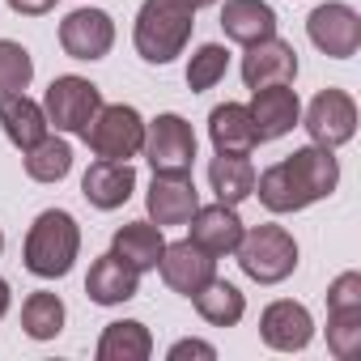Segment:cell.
I'll use <instances>...</instances> for the list:
<instances>
[{"label":"cell","mask_w":361,"mask_h":361,"mask_svg":"<svg viewBox=\"0 0 361 361\" xmlns=\"http://www.w3.org/2000/svg\"><path fill=\"white\" fill-rule=\"evenodd\" d=\"M81 255V226L68 209H43L30 230H26V243H22V264L30 276L39 281H60L73 272Z\"/></svg>","instance_id":"6da1fadb"},{"label":"cell","mask_w":361,"mask_h":361,"mask_svg":"<svg viewBox=\"0 0 361 361\" xmlns=\"http://www.w3.org/2000/svg\"><path fill=\"white\" fill-rule=\"evenodd\" d=\"M192 26H196V9L183 5V0H145L136 9V26H132L136 56L157 68L178 60L192 43Z\"/></svg>","instance_id":"7a4b0ae2"},{"label":"cell","mask_w":361,"mask_h":361,"mask_svg":"<svg viewBox=\"0 0 361 361\" xmlns=\"http://www.w3.org/2000/svg\"><path fill=\"white\" fill-rule=\"evenodd\" d=\"M238 268L255 285H281L298 272V243L285 226H251L238 243Z\"/></svg>","instance_id":"3957f363"},{"label":"cell","mask_w":361,"mask_h":361,"mask_svg":"<svg viewBox=\"0 0 361 361\" xmlns=\"http://www.w3.org/2000/svg\"><path fill=\"white\" fill-rule=\"evenodd\" d=\"M81 140L90 145L94 157L132 161V157H140V145H145V115L128 102H102Z\"/></svg>","instance_id":"277c9868"},{"label":"cell","mask_w":361,"mask_h":361,"mask_svg":"<svg viewBox=\"0 0 361 361\" xmlns=\"http://www.w3.org/2000/svg\"><path fill=\"white\" fill-rule=\"evenodd\" d=\"M145 161L153 166V174H192L196 161V132L183 115H157L145 119V145H140Z\"/></svg>","instance_id":"5b68a950"},{"label":"cell","mask_w":361,"mask_h":361,"mask_svg":"<svg viewBox=\"0 0 361 361\" xmlns=\"http://www.w3.org/2000/svg\"><path fill=\"white\" fill-rule=\"evenodd\" d=\"M98 106H102V90L90 77H77V73L56 77L47 85V94H43V115L64 136H85V128L94 123Z\"/></svg>","instance_id":"8992f818"},{"label":"cell","mask_w":361,"mask_h":361,"mask_svg":"<svg viewBox=\"0 0 361 361\" xmlns=\"http://www.w3.org/2000/svg\"><path fill=\"white\" fill-rule=\"evenodd\" d=\"M302 128L310 132V145H323V149H340L357 136V98L348 90H319L302 115Z\"/></svg>","instance_id":"52a82bcc"},{"label":"cell","mask_w":361,"mask_h":361,"mask_svg":"<svg viewBox=\"0 0 361 361\" xmlns=\"http://www.w3.org/2000/svg\"><path fill=\"white\" fill-rule=\"evenodd\" d=\"M306 35L310 43L331 56V60H353L357 47H361V13L353 5H344V0H327V5L310 9L306 18Z\"/></svg>","instance_id":"ba28073f"},{"label":"cell","mask_w":361,"mask_h":361,"mask_svg":"<svg viewBox=\"0 0 361 361\" xmlns=\"http://www.w3.org/2000/svg\"><path fill=\"white\" fill-rule=\"evenodd\" d=\"M157 272L166 281V289L192 298L196 289H204L213 276H217V255H209L204 247H196L192 238H178V243H166L161 259H157Z\"/></svg>","instance_id":"9c48e42d"},{"label":"cell","mask_w":361,"mask_h":361,"mask_svg":"<svg viewBox=\"0 0 361 361\" xmlns=\"http://www.w3.org/2000/svg\"><path fill=\"white\" fill-rule=\"evenodd\" d=\"M259 340L272 348V353H302L310 340H314V319L302 302L293 298H276L264 306L259 314Z\"/></svg>","instance_id":"30bf717a"},{"label":"cell","mask_w":361,"mask_h":361,"mask_svg":"<svg viewBox=\"0 0 361 361\" xmlns=\"http://www.w3.org/2000/svg\"><path fill=\"white\" fill-rule=\"evenodd\" d=\"M60 47L73 60H102L115 47V22L106 9H73L60 22Z\"/></svg>","instance_id":"8fae6325"},{"label":"cell","mask_w":361,"mask_h":361,"mask_svg":"<svg viewBox=\"0 0 361 361\" xmlns=\"http://www.w3.org/2000/svg\"><path fill=\"white\" fill-rule=\"evenodd\" d=\"M298 51L293 43H285L281 35H268L259 43L247 47L243 56V81L247 90H259V85H293L298 81Z\"/></svg>","instance_id":"7c38bea8"},{"label":"cell","mask_w":361,"mask_h":361,"mask_svg":"<svg viewBox=\"0 0 361 361\" xmlns=\"http://www.w3.org/2000/svg\"><path fill=\"white\" fill-rule=\"evenodd\" d=\"M247 111L255 119L259 145L264 140H281V136H289L302 123V98H298L293 85H259V90H251Z\"/></svg>","instance_id":"4fadbf2b"},{"label":"cell","mask_w":361,"mask_h":361,"mask_svg":"<svg viewBox=\"0 0 361 361\" xmlns=\"http://www.w3.org/2000/svg\"><path fill=\"white\" fill-rule=\"evenodd\" d=\"M145 209L153 226H188V217L200 209V192L192 183V174H153V183L145 192Z\"/></svg>","instance_id":"5bb4252c"},{"label":"cell","mask_w":361,"mask_h":361,"mask_svg":"<svg viewBox=\"0 0 361 361\" xmlns=\"http://www.w3.org/2000/svg\"><path fill=\"white\" fill-rule=\"evenodd\" d=\"M243 217H238V209L234 204H200L192 217H188V238L196 243V247H204L209 255H234L238 251V243H243Z\"/></svg>","instance_id":"9a60e30c"},{"label":"cell","mask_w":361,"mask_h":361,"mask_svg":"<svg viewBox=\"0 0 361 361\" xmlns=\"http://www.w3.org/2000/svg\"><path fill=\"white\" fill-rule=\"evenodd\" d=\"M136 192V170L132 161H106L98 157L85 174H81V196L98 209V213H115L132 200Z\"/></svg>","instance_id":"2e32d148"},{"label":"cell","mask_w":361,"mask_h":361,"mask_svg":"<svg viewBox=\"0 0 361 361\" xmlns=\"http://www.w3.org/2000/svg\"><path fill=\"white\" fill-rule=\"evenodd\" d=\"M289 166V174L298 178V188L306 192L310 204L327 200L336 188H340V161H336V149H323V145H302L293 149L289 157H281Z\"/></svg>","instance_id":"e0dca14e"},{"label":"cell","mask_w":361,"mask_h":361,"mask_svg":"<svg viewBox=\"0 0 361 361\" xmlns=\"http://www.w3.org/2000/svg\"><path fill=\"white\" fill-rule=\"evenodd\" d=\"M85 293L94 306H123L140 293V272L128 268L119 255H98L90 264V276H85Z\"/></svg>","instance_id":"ac0fdd59"},{"label":"cell","mask_w":361,"mask_h":361,"mask_svg":"<svg viewBox=\"0 0 361 361\" xmlns=\"http://www.w3.org/2000/svg\"><path fill=\"white\" fill-rule=\"evenodd\" d=\"M0 128H5V136H9V145L13 149H35L47 132H51V123H47V115H43V102H35V98H26V90L22 94H5L0 98Z\"/></svg>","instance_id":"d6986e66"},{"label":"cell","mask_w":361,"mask_h":361,"mask_svg":"<svg viewBox=\"0 0 361 361\" xmlns=\"http://www.w3.org/2000/svg\"><path fill=\"white\" fill-rule=\"evenodd\" d=\"M221 30L230 43L251 47L268 35H276V9L268 0H226L221 5Z\"/></svg>","instance_id":"ffe728a7"},{"label":"cell","mask_w":361,"mask_h":361,"mask_svg":"<svg viewBox=\"0 0 361 361\" xmlns=\"http://www.w3.org/2000/svg\"><path fill=\"white\" fill-rule=\"evenodd\" d=\"M161 251H166V234H161V226H153L149 217L119 226L115 238H111V255H119V259H123L128 268H136V272H153L157 259H161Z\"/></svg>","instance_id":"44dd1931"},{"label":"cell","mask_w":361,"mask_h":361,"mask_svg":"<svg viewBox=\"0 0 361 361\" xmlns=\"http://www.w3.org/2000/svg\"><path fill=\"white\" fill-rule=\"evenodd\" d=\"M209 140L217 153H251L259 145L255 119L243 102H221L209 111Z\"/></svg>","instance_id":"7402d4cb"},{"label":"cell","mask_w":361,"mask_h":361,"mask_svg":"<svg viewBox=\"0 0 361 361\" xmlns=\"http://www.w3.org/2000/svg\"><path fill=\"white\" fill-rule=\"evenodd\" d=\"M192 306H196V314H200L209 327H238L243 314H247V293H243L234 281L213 276L204 289L192 293Z\"/></svg>","instance_id":"603a6c76"},{"label":"cell","mask_w":361,"mask_h":361,"mask_svg":"<svg viewBox=\"0 0 361 361\" xmlns=\"http://www.w3.org/2000/svg\"><path fill=\"white\" fill-rule=\"evenodd\" d=\"M98 361H149L153 357V331L140 319H115L98 336Z\"/></svg>","instance_id":"cb8c5ba5"},{"label":"cell","mask_w":361,"mask_h":361,"mask_svg":"<svg viewBox=\"0 0 361 361\" xmlns=\"http://www.w3.org/2000/svg\"><path fill=\"white\" fill-rule=\"evenodd\" d=\"M209 188L221 204H243L251 192H255V166H251V153H217L209 161Z\"/></svg>","instance_id":"d4e9b609"},{"label":"cell","mask_w":361,"mask_h":361,"mask_svg":"<svg viewBox=\"0 0 361 361\" xmlns=\"http://www.w3.org/2000/svg\"><path fill=\"white\" fill-rule=\"evenodd\" d=\"M251 196H259V204H264L268 213H276V217L310 209L306 192L298 188V178L289 174V166H285V161H272L264 174H255V192H251Z\"/></svg>","instance_id":"484cf974"},{"label":"cell","mask_w":361,"mask_h":361,"mask_svg":"<svg viewBox=\"0 0 361 361\" xmlns=\"http://www.w3.org/2000/svg\"><path fill=\"white\" fill-rule=\"evenodd\" d=\"M22 157H26V174L35 183H60V178H68V170H73V145L64 136H51V132L35 149H26Z\"/></svg>","instance_id":"4316f807"},{"label":"cell","mask_w":361,"mask_h":361,"mask_svg":"<svg viewBox=\"0 0 361 361\" xmlns=\"http://www.w3.org/2000/svg\"><path fill=\"white\" fill-rule=\"evenodd\" d=\"M64 319H68V310H64L60 293H51V289H39L22 302V331L30 340H56L64 331Z\"/></svg>","instance_id":"83f0119b"},{"label":"cell","mask_w":361,"mask_h":361,"mask_svg":"<svg viewBox=\"0 0 361 361\" xmlns=\"http://www.w3.org/2000/svg\"><path fill=\"white\" fill-rule=\"evenodd\" d=\"M226 68H230V51H226L221 43H200V47L192 51V60H188V90H192V94L213 90V85L226 77Z\"/></svg>","instance_id":"f1b7e54d"},{"label":"cell","mask_w":361,"mask_h":361,"mask_svg":"<svg viewBox=\"0 0 361 361\" xmlns=\"http://www.w3.org/2000/svg\"><path fill=\"white\" fill-rule=\"evenodd\" d=\"M327 348L336 361H353L361 353V306L327 310Z\"/></svg>","instance_id":"f546056e"},{"label":"cell","mask_w":361,"mask_h":361,"mask_svg":"<svg viewBox=\"0 0 361 361\" xmlns=\"http://www.w3.org/2000/svg\"><path fill=\"white\" fill-rule=\"evenodd\" d=\"M30 81H35V56L13 39H0V98L22 94Z\"/></svg>","instance_id":"4dcf8cb0"},{"label":"cell","mask_w":361,"mask_h":361,"mask_svg":"<svg viewBox=\"0 0 361 361\" xmlns=\"http://www.w3.org/2000/svg\"><path fill=\"white\" fill-rule=\"evenodd\" d=\"M361 306V272H340L327 285V310H348Z\"/></svg>","instance_id":"1f68e13d"},{"label":"cell","mask_w":361,"mask_h":361,"mask_svg":"<svg viewBox=\"0 0 361 361\" xmlns=\"http://www.w3.org/2000/svg\"><path fill=\"white\" fill-rule=\"evenodd\" d=\"M166 357H170V361H188V357L213 361V357H217V348H213L209 340H192V336H188V340H174V344L166 348Z\"/></svg>","instance_id":"d6a6232c"},{"label":"cell","mask_w":361,"mask_h":361,"mask_svg":"<svg viewBox=\"0 0 361 361\" xmlns=\"http://www.w3.org/2000/svg\"><path fill=\"white\" fill-rule=\"evenodd\" d=\"M9 9L18 18H47L56 9V0H9Z\"/></svg>","instance_id":"836d02e7"},{"label":"cell","mask_w":361,"mask_h":361,"mask_svg":"<svg viewBox=\"0 0 361 361\" xmlns=\"http://www.w3.org/2000/svg\"><path fill=\"white\" fill-rule=\"evenodd\" d=\"M9 302H13V289H9V281H5V276H0V319L9 314Z\"/></svg>","instance_id":"e575fe53"},{"label":"cell","mask_w":361,"mask_h":361,"mask_svg":"<svg viewBox=\"0 0 361 361\" xmlns=\"http://www.w3.org/2000/svg\"><path fill=\"white\" fill-rule=\"evenodd\" d=\"M183 5H192V9H204V5H217V0H183Z\"/></svg>","instance_id":"d590c367"},{"label":"cell","mask_w":361,"mask_h":361,"mask_svg":"<svg viewBox=\"0 0 361 361\" xmlns=\"http://www.w3.org/2000/svg\"><path fill=\"white\" fill-rule=\"evenodd\" d=\"M0 255H5V234H0Z\"/></svg>","instance_id":"8d00e7d4"}]
</instances>
